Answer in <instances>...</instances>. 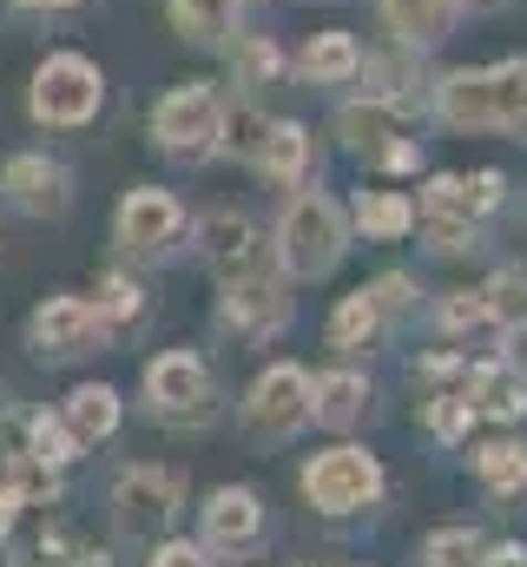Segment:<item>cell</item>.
Instances as JSON below:
<instances>
[{"label": "cell", "mask_w": 527, "mask_h": 567, "mask_svg": "<svg viewBox=\"0 0 527 567\" xmlns=\"http://www.w3.org/2000/svg\"><path fill=\"white\" fill-rule=\"evenodd\" d=\"M350 225H356L363 238H376V245H395V238L415 231V198H409V192H356Z\"/></svg>", "instance_id": "25"}, {"label": "cell", "mask_w": 527, "mask_h": 567, "mask_svg": "<svg viewBox=\"0 0 527 567\" xmlns=\"http://www.w3.org/2000/svg\"><path fill=\"white\" fill-rule=\"evenodd\" d=\"M415 231L428 238L435 258H468V251H482V225H475V218H422V212H415Z\"/></svg>", "instance_id": "31"}, {"label": "cell", "mask_w": 527, "mask_h": 567, "mask_svg": "<svg viewBox=\"0 0 527 567\" xmlns=\"http://www.w3.org/2000/svg\"><path fill=\"white\" fill-rule=\"evenodd\" d=\"M422 423H428V435H435V442H468V429H475V403H468L462 390H448V396H428Z\"/></svg>", "instance_id": "33"}, {"label": "cell", "mask_w": 527, "mask_h": 567, "mask_svg": "<svg viewBox=\"0 0 527 567\" xmlns=\"http://www.w3.org/2000/svg\"><path fill=\"white\" fill-rule=\"evenodd\" d=\"M245 429L258 442H290L297 429H310V370L303 363H270L245 390Z\"/></svg>", "instance_id": "7"}, {"label": "cell", "mask_w": 527, "mask_h": 567, "mask_svg": "<svg viewBox=\"0 0 527 567\" xmlns=\"http://www.w3.org/2000/svg\"><path fill=\"white\" fill-rule=\"evenodd\" d=\"M363 290L376 297V310H383V323H390V317H402V310H415V297H422L409 271H383V278H376V284H363Z\"/></svg>", "instance_id": "36"}, {"label": "cell", "mask_w": 527, "mask_h": 567, "mask_svg": "<svg viewBox=\"0 0 527 567\" xmlns=\"http://www.w3.org/2000/svg\"><path fill=\"white\" fill-rule=\"evenodd\" d=\"M297 73H303L310 86H350V80L363 73V47H356V33H343V27L310 33L303 53H297Z\"/></svg>", "instance_id": "21"}, {"label": "cell", "mask_w": 527, "mask_h": 567, "mask_svg": "<svg viewBox=\"0 0 527 567\" xmlns=\"http://www.w3.org/2000/svg\"><path fill=\"white\" fill-rule=\"evenodd\" d=\"M303 567H363V561H350V555H310Z\"/></svg>", "instance_id": "41"}, {"label": "cell", "mask_w": 527, "mask_h": 567, "mask_svg": "<svg viewBox=\"0 0 527 567\" xmlns=\"http://www.w3.org/2000/svg\"><path fill=\"white\" fill-rule=\"evenodd\" d=\"M178 508H185V475L178 468H152V462L120 468V482H113V528L126 542H152Z\"/></svg>", "instance_id": "6"}, {"label": "cell", "mask_w": 527, "mask_h": 567, "mask_svg": "<svg viewBox=\"0 0 527 567\" xmlns=\"http://www.w3.org/2000/svg\"><path fill=\"white\" fill-rule=\"evenodd\" d=\"M350 251V218L337 212V198L303 192L283 205L277 218V271L283 278H330Z\"/></svg>", "instance_id": "2"}, {"label": "cell", "mask_w": 527, "mask_h": 567, "mask_svg": "<svg viewBox=\"0 0 527 567\" xmlns=\"http://www.w3.org/2000/svg\"><path fill=\"white\" fill-rule=\"evenodd\" d=\"M0 192H7L13 212H27V218H60V212L73 205V178H66V165L46 158V152H13V158L0 165Z\"/></svg>", "instance_id": "13"}, {"label": "cell", "mask_w": 527, "mask_h": 567, "mask_svg": "<svg viewBox=\"0 0 527 567\" xmlns=\"http://www.w3.org/2000/svg\"><path fill=\"white\" fill-rule=\"evenodd\" d=\"M297 488H303V502H310L317 515L343 522V515L376 508V502H383V488H390V475H383V462H376L363 442H337V449H323V455H310V462H303Z\"/></svg>", "instance_id": "3"}, {"label": "cell", "mask_w": 527, "mask_h": 567, "mask_svg": "<svg viewBox=\"0 0 527 567\" xmlns=\"http://www.w3.org/2000/svg\"><path fill=\"white\" fill-rule=\"evenodd\" d=\"M376 13H383V27H390L409 53H428V47H442L455 33L462 0H376Z\"/></svg>", "instance_id": "16"}, {"label": "cell", "mask_w": 527, "mask_h": 567, "mask_svg": "<svg viewBox=\"0 0 527 567\" xmlns=\"http://www.w3.org/2000/svg\"><path fill=\"white\" fill-rule=\"evenodd\" d=\"M409 120H415V93H363V100H350L337 113V140L356 158L383 165V152L409 140Z\"/></svg>", "instance_id": "11"}, {"label": "cell", "mask_w": 527, "mask_h": 567, "mask_svg": "<svg viewBox=\"0 0 527 567\" xmlns=\"http://www.w3.org/2000/svg\"><path fill=\"white\" fill-rule=\"evenodd\" d=\"M251 165H258L270 185H283V192H290V185H303V172H310V133H303L297 120H270Z\"/></svg>", "instance_id": "23"}, {"label": "cell", "mask_w": 527, "mask_h": 567, "mask_svg": "<svg viewBox=\"0 0 527 567\" xmlns=\"http://www.w3.org/2000/svg\"><path fill=\"white\" fill-rule=\"evenodd\" d=\"M100 106H106V73H100L86 53H46V60L33 66V86H27L33 126L73 133V126H93Z\"/></svg>", "instance_id": "4"}, {"label": "cell", "mask_w": 527, "mask_h": 567, "mask_svg": "<svg viewBox=\"0 0 527 567\" xmlns=\"http://www.w3.org/2000/svg\"><path fill=\"white\" fill-rule=\"evenodd\" d=\"M93 310H100L106 330H126V323L145 317V290H138L126 271H113V278H100V303H93Z\"/></svg>", "instance_id": "32"}, {"label": "cell", "mask_w": 527, "mask_h": 567, "mask_svg": "<svg viewBox=\"0 0 527 567\" xmlns=\"http://www.w3.org/2000/svg\"><path fill=\"white\" fill-rule=\"evenodd\" d=\"M462 396L475 403V416H495V423H521L527 416V377L515 363H475L462 370Z\"/></svg>", "instance_id": "17"}, {"label": "cell", "mask_w": 527, "mask_h": 567, "mask_svg": "<svg viewBox=\"0 0 527 567\" xmlns=\"http://www.w3.org/2000/svg\"><path fill=\"white\" fill-rule=\"evenodd\" d=\"M482 297H488V310H495L502 323L527 317V271H495V278L482 284Z\"/></svg>", "instance_id": "34"}, {"label": "cell", "mask_w": 527, "mask_h": 567, "mask_svg": "<svg viewBox=\"0 0 527 567\" xmlns=\"http://www.w3.org/2000/svg\"><path fill=\"white\" fill-rule=\"evenodd\" d=\"M106 337L93 297H46L33 317H27V350L40 363H73V357H93Z\"/></svg>", "instance_id": "8"}, {"label": "cell", "mask_w": 527, "mask_h": 567, "mask_svg": "<svg viewBox=\"0 0 527 567\" xmlns=\"http://www.w3.org/2000/svg\"><path fill=\"white\" fill-rule=\"evenodd\" d=\"M383 337V310L370 290H350L337 310H330V350H370Z\"/></svg>", "instance_id": "27"}, {"label": "cell", "mask_w": 527, "mask_h": 567, "mask_svg": "<svg viewBox=\"0 0 527 567\" xmlns=\"http://www.w3.org/2000/svg\"><path fill=\"white\" fill-rule=\"evenodd\" d=\"M435 323H442V337H475V330H495L502 317L488 310L482 290H448V297L435 303Z\"/></svg>", "instance_id": "29"}, {"label": "cell", "mask_w": 527, "mask_h": 567, "mask_svg": "<svg viewBox=\"0 0 527 567\" xmlns=\"http://www.w3.org/2000/svg\"><path fill=\"white\" fill-rule=\"evenodd\" d=\"M502 198H508V178L502 172H475V178H462V172H435L428 185H422V198H415V212L422 218H488V212H502Z\"/></svg>", "instance_id": "14"}, {"label": "cell", "mask_w": 527, "mask_h": 567, "mask_svg": "<svg viewBox=\"0 0 527 567\" xmlns=\"http://www.w3.org/2000/svg\"><path fill=\"white\" fill-rule=\"evenodd\" d=\"M60 423H66V435H73L80 449L113 442V429H120V390H106V383H80V390L66 396Z\"/></svg>", "instance_id": "22"}, {"label": "cell", "mask_w": 527, "mask_h": 567, "mask_svg": "<svg viewBox=\"0 0 527 567\" xmlns=\"http://www.w3.org/2000/svg\"><path fill=\"white\" fill-rule=\"evenodd\" d=\"M475 475H482V488H488L495 502L527 495V442H515V435L482 442V449H475Z\"/></svg>", "instance_id": "26"}, {"label": "cell", "mask_w": 527, "mask_h": 567, "mask_svg": "<svg viewBox=\"0 0 527 567\" xmlns=\"http://www.w3.org/2000/svg\"><path fill=\"white\" fill-rule=\"evenodd\" d=\"M113 238H120L126 258H165V251L185 238V205H178L165 185H132L126 198H120Z\"/></svg>", "instance_id": "10"}, {"label": "cell", "mask_w": 527, "mask_h": 567, "mask_svg": "<svg viewBox=\"0 0 527 567\" xmlns=\"http://www.w3.org/2000/svg\"><path fill=\"white\" fill-rule=\"evenodd\" d=\"M225 317L245 330V337H258L270 343L283 323H290V290H283V271H270V265H245L238 278H225Z\"/></svg>", "instance_id": "12"}, {"label": "cell", "mask_w": 527, "mask_h": 567, "mask_svg": "<svg viewBox=\"0 0 527 567\" xmlns=\"http://www.w3.org/2000/svg\"><path fill=\"white\" fill-rule=\"evenodd\" d=\"M370 410V377L363 370H323L310 383V423L323 429H356Z\"/></svg>", "instance_id": "20"}, {"label": "cell", "mask_w": 527, "mask_h": 567, "mask_svg": "<svg viewBox=\"0 0 527 567\" xmlns=\"http://www.w3.org/2000/svg\"><path fill=\"white\" fill-rule=\"evenodd\" d=\"M238 7L245 0H172V27L192 47H231L238 40Z\"/></svg>", "instance_id": "24"}, {"label": "cell", "mask_w": 527, "mask_h": 567, "mask_svg": "<svg viewBox=\"0 0 527 567\" xmlns=\"http://www.w3.org/2000/svg\"><path fill=\"white\" fill-rule=\"evenodd\" d=\"M264 126L270 120H258V106L251 100H238V106H218V145L231 152V158H258V145H264Z\"/></svg>", "instance_id": "30"}, {"label": "cell", "mask_w": 527, "mask_h": 567, "mask_svg": "<svg viewBox=\"0 0 527 567\" xmlns=\"http://www.w3.org/2000/svg\"><path fill=\"white\" fill-rule=\"evenodd\" d=\"M145 410L172 429L211 423V370L192 350H165L145 363Z\"/></svg>", "instance_id": "5"}, {"label": "cell", "mask_w": 527, "mask_h": 567, "mask_svg": "<svg viewBox=\"0 0 527 567\" xmlns=\"http://www.w3.org/2000/svg\"><path fill=\"white\" fill-rule=\"evenodd\" d=\"M40 567H106V555H93V548H80V542H66V535H46Z\"/></svg>", "instance_id": "37"}, {"label": "cell", "mask_w": 527, "mask_h": 567, "mask_svg": "<svg viewBox=\"0 0 527 567\" xmlns=\"http://www.w3.org/2000/svg\"><path fill=\"white\" fill-rule=\"evenodd\" d=\"M198 245H205V265L218 271V284L238 278L245 265H258V231H251V218L245 212H205V225H198Z\"/></svg>", "instance_id": "19"}, {"label": "cell", "mask_w": 527, "mask_h": 567, "mask_svg": "<svg viewBox=\"0 0 527 567\" xmlns=\"http://www.w3.org/2000/svg\"><path fill=\"white\" fill-rule=\"evenodd\" d=\"M502 363H515V370L527 377V317H515V323H508V350H502Z\"/></svg>", "instance_id": "39"}, {"label": "cell", "mask_w": 527, "mask_h": 567, "mask_svg": "<svg viewBox=\"0 0 527 567\" xmlns=\"http://www.w3.org/2000/svg\"><path fill=\"white\" fill-rule=\"evenodd\" d=\"M80 455V442L66 435V423L60 416H27V449H20V462H33V468H66Z\"/></svg>", "instance_id": "28"}, {"label": "cell", "mask_w": 527, "mask_h": 567, "mask_svg": "<svg viewBox=\"0 0 527 567\" xmlns=\"http://www.w3.org/2000/svg\"><path fill=\"white\" fill-rule=\"evenodd\" d=\"M422 567H527L521 542H482L475 528H435L422 542Z\"/></svg>", "instance_id": "18"}, {"label": "cell", "mask_w": 527, "mask_h": 567, "mask_svg": "<svg viewBox=\"0 0 527 567\" xmlns=\"http://www.w3.org/2000/svg\"><path fill=\"white\" fill-rule=\"evenodd\" d=\"M152 140L165 145L172 158H205V152H218V93H211L205 80L172 86V93L152 106Z\"/></svg>", "instance_id": "9"}, {"label": "cell", "mask_w": 527, "mask_h": 567, "mask_svg": "<svg viewBox=\"0 0 527 567\" xmlns=\"http://www.w3.org/2000/svg\"><path fill=\"white\" fill-rule=\"evenodd\" d=\"M145 567H218V561H211V548H205V542H158Z\"/></svg>", "instance_id": "38"}, {"label": "cell", "mask_w": 527, "mask_h": 567, "mask_svg": "<svg viewBox=\"0 0 527 567\" xmlns=\"http://www.w3.org/2000/svg\"><path fill=\"white\" fill-rule=\"evenodd\" d=\"M13 7H27V13H66V7H80V0H13Z\"/></svg>", "instance_id": "40"}, {"label": "cell", "mask_w": 527, "mask_h": 567, "mask_svg": "<svg viewBox=\"0 0 527 567\" xmlns=\"http://www.w3.org/2000/svg\"><path fill=\"white\" fill-rule=\"evenodd\" d=\"M428 106L448 133H527V60L442 73Z\"/></svg>", "instance_id": "1"}, {"label": "cell", "mask_w": 527, "mask_h": 567, "mask_svg": "<svg viewBox=\"0 0 527 567\" xmlns=\"http://www.w3.org/2000/svg\"><path fill=\"white\" fill-rule=\"evenodd\" d=\"M277 73H283V53L270 40H238V80L245 86H270Z\"/></svg>", "instance_id": "35"}, {"label": "cell", "mask_w": 527, "mask_h": 567, "mask_svg": "<svg viewBox=\"0 0 527 567\" xmlns=\"http://www.w3.org/2000/svg\"><path fill=\"white\" fill-rule=\"evenodd\" d=\"M264 535V502L258 488H218L211 502H205V548L211 555H245V548H258Z\"/></svg>", "instance_id": "15"}]
</instances>
